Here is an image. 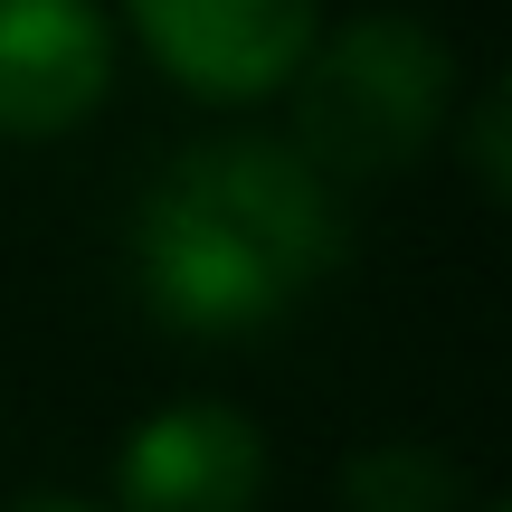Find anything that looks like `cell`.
I'll use <instances>...</instances> for the list:
<instances>
[{"label": "cell", "mask_w": 512, "mask_h": 512, "mask_svg": "<svg viewBox=\"0 0 512 512\" xmlns=\"http://www.w3.org/2000/svg\"><path fill=\"white\" fill-rule=\"evenodd\" d=\"M114 95V19L95 0H0V143H57Z\"/></svg>", "instance_id": "cell-4"}, {"label": "cell", "mask_w": 512, "mask_h": 512, "mask_svg": "<svg viewBox=\"0 0 512 512\" xmlns=\"http://www.w3.org/2000/svg\"><path fill=\"white\" fill-rule=\"evenodd\" d=\"M266 437L219 399L152 408L114 456V512H256Z\"/></svg>", "instance_id": "cell-5"}, {"label": "cell", "mask_w": 512, "mask_h": 512, "mask_svg": "<svg viewBox=\"0 0 512 512\" xmlns=\"http://www.w3.org/2000/svg\"><path fill=\"white\" fill-rule=\"evenodd\" d=\"M342 512H465V475L446 446H370L342 465Z\"/></svg>", "instance_id": "cell-6"}, {"label": "cell", "mask_w": 512, "mask_h": 512, "mask_svg": "<svg viewBox=\"0 0 512 512\" xmlns=\"http://www.w3.org/2000/svg\"><path fill=\"white\" fill-rule=\"evenodd\" d=\"M143 57L200 105H266L323 38V0H124Z\"/></svg>", "instance_id": "cell-3"}, {"label": "cell", "mask_w": 512, "mask_h": 512, "mask_svg": "<svg viewBox=\"0 0 512 512\" xmlns=\"http://www.w3.org/2000/svg\"><path fill=\"white\" fill-rule=\"evenodd\" d=\"M10 512H105V503H76V494H29V503H10Z\"/></svg>", "instance_id": "cell-8"}, {"label": "cell", "mask_w": 512, "mask_h": 512, "mask_svg": "<svg viewBox=\"0 0 512 512\" xmlns=\"http://www.w3.org/2000/svg\"><path fill=\"white\" fill-rule=\"evenodd\" d=\"M294 86V152L342 181H399L427 143L446 133V105H456V57L427 19L408 10H361L332 38H313Z\"/></svg>", "instance_id": "cell-2"}, {"label": "cell", "mask_w": 512, "mask_h": 512, "mask_svg": "<svg viewBox=\"0 0 512 512\" xmlns=\"http://www.w3.org/2000/svg\"><path fill=\"white\" fill-rule=\"evenodd\" d=\"M342 266V190L294 143H190L133 200V285L190 342H247L285 323Z\"/></svg>", "instance_id": "cell-1"}, {"label": "cell", "mask_w": 512, "mask_h": 512, "mask_svg": "<svg viewBox=\"0 0 512 512\" xmlns=\"http://www.w3.org/2000/svg\"><path fill=\"white\" fill-rule=\"evenodd\" d=\"M475 181L503 200V95H484V114H475Z\"/></svg>", "instance_id": "cell-7"}]
</instances>
